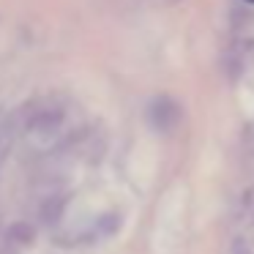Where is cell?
<instances>
[{
	"label": "cell",
	"instance_id": "1",
	"mask_svg": "<svg viewBox=\"0 0 254 254\" xmlns=\"http://www.w3.org/2000/svg\"><path fill=\"white\" fill-rule=\"evenodd\" d=\"M148 121H150V126L159 128V131H172V128H178V123H181V107H178V101L170 99V96H159V99H153L148 107Z\"/></svg>",
	"mask_w": 254,
	"mask_h": 254
},
{
	"label": "cell",
	"instance_id": "2",
	"mask_svg": "<svg viewBox=\"0 0 254 254\" xmlns=\"http://www.w3.org/2000/svg\"><path fill=\"white\" fill-rule=\"evenodd\" d=\"M246 3H254V0H246Z\"/></svg>",
	"mask_w": 254,
	"mask_h": 254
}]
</instances>
